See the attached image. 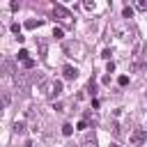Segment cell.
I'll list each match as a JSON object with an SVG mask.
<instances>
[{
	"mask_svg": "<svg viewBox=\"0 0 147 147\" xmlns=\"http://www.w3.org/2000/svg\"><path fill=\"white\" fill-rule=\"evenodd\" d=\"M41 92L48 99H55L62 92V80H41Z\"/></svg>",
	"mask_w": 147,
	"mask_h": 147,
	"instance_id": "cell-1",
	"label": "cell"
},
{
	"mask_svg": "<svg viewBox=\"0 0 147 147\" xmlns=\"http://www.w3.org/2000/svg\"><path fill=\"white\" fill-rule=\"evenodd\" d=\"M53 16H55V18H60L64 25H71V23H74L71 11H69L67 7H62V5H53Z\"/></svg>",
	"mask_w": 147,
	"mask_h": 147,
	"instance_id": "cell-2",
	"label": "cell"
},
{
	"mask_svg": "<svg viewBox=\"0 0 147 147\" xmlns=\"http://www.w3.org/2000/svg\"><path fill=\"white\" fill-rule=\"evenodd\" d=\"M129 140H131V145H136V147H138V145H142V142L147 140V131H145V129H136V131L131 133V138H129Z\"/></svg>",
	"mask_w": 147,
	"mask_h": 147,
	"instance_id": "cell-3",
	"label": "cell"
},
{
	"mask_svg": "<svg viewBox=\"0 0 147 147\" xmlns=\"http://www.w3.org/2000/svg\"><path fill=\"white\" fill-rule=\"evenodd\" d=\"M64 51H67V53H76V57H83V55H80L83 46H80L78 41H67V44H64Z\"/></svg>",
	"mask_w": 147,
	"mask_h": 147,
	"instance_id": "cell-4",
	"label": "cell"
},
{
	"mask_svg": "<svg viewBox=\"0 0 147 147\" xmlns=\"http://www.w3.org/2000/svg\"><path fill=\"white\" fill-rule=\"evenodd\" d=\"M115 30H117L119 39H124V41H131V39H133V30H126V28H122V25H117Z\"/></svg>",
	"mask_w": 147,
	"mask_h": 147,
	"instance_id": "cell-5",
	"label": "cell"
},
{
	"mask_svg": "<svg viewBox=\"0 0 147 147\" xmlns=\"http://www.w3.org/2000/svg\"><path fill=\"white\" fill-rule=\"evenodd\" d=\"M62 74H64V78H67V80L78 78V69H76V67H71V64H67V67L62 69Z\"/></svg>",
	"mask_w": 147,
	"mask_h": 147,
	"instance_id": "cell-6",
	"label": "cell"
},
{
	"mask_svg": "<svg viewBox=\"0 0 147 147\" xmlns=\"http://www.w3.org/2000/svg\"><path fill=\"white\" fill-rule=\"evenodd\" d=\"M41 23H44V18H30V21L25 23V28H28V30H34V28H39Z\"/></svg>",
	"mask_w": 147,
	"mask_h": 147,
	"instance_id": "cell-7",
	"label": "cell"
},
{
	"mask_svg": "<svg viewBox=\"0 0 147 147\" xmlns=\"http://www.w3.org/2000/svg\"><path fill=\"white\" fill-rule=\"evenodd\" d=\"M71 133H74V126H71V124H62V136H64V138H69Z\"/></svg>",
	"mask_w": 147,
	"mask_h": 147,
	"instance_id": "cell-8",
	"label": "cell"
},
{
	"mask_svg": "<svg viewBox=\"0 0 147 147\" xmlns=\"http://www.w3.org/2000/svg\"><path fill=\"white\" fill-rule=\"evenodd\" d=\"M122 16L124 18H133V7H124L122 9Z\"/></svg>",
	"mask_w": 147,
	"mask_h": 147,
	"instance_id": "cell-9",
	"label": "cell"
},
{
	"mask_svg": "<svg viewBox=\"0 0 147 147\" xmlns=\"http://www.w3.org/2000/svg\"><path fill=\"white\" fill-rule=\"evenodd\" d=\"M18 60H21V62H25V60H30V53H28L25 48H21V51H18Z\"/></svg>",
	"mask_w": 147,
	"mask_h": 147,
	"instance_id": "cell-10",
	"label": "cell"
},
{
	"mask_svg": "<svg viewBox=\"0 0 147 147\" xmlns=\"http://www.w3.org/2000/svg\"><path fill=\"white\" fill-rule=\"evenodd\" d=\"M87 92H90V94L96 92V80H94V78H90V83H87Z\"/></svg>",
	"mask_w": 147,
	"mask_h": 147,
	"instance_id": "cell-11",
	"label": "cell"
},
{
	"mask_svg": "<svg viewBox=\"0 0 147 147\" xmlns=\"http://www.w3.org/2000/svg\"><path fill=\"white\" fill-rule=\"evenodd\" d=\"M136 9L138 11H147V0H138L136 2Z\"/></svg>",
	"mask_w": 147,
	"mask_h": 147,
	"instance_id": "cell-12",
	"label": "cell"
},
{
	"mask_svg": "<svg viewBox=\"0 0 147 147\" xmlns=\"http://www.w3.org/2000/svg\"><path fill=\"white\" fill-rule=\"evenodd\" d=\"M117 85H119V87H126V85H129V76H119V78H117Z\"/></svg>",
	"mask_w": 147,
	"mask_h": 147,
	"instance_id": "cell-13",
	"label": "cell"
},
{
	"mask_svg": "<svg viewBox=\"0 0 147 147\" xmlns=\"http://www.w3.org/2000/svg\"><path fill=\"white\" fill-rule=\"evenodd\" d=\"M62 34H64L62 28H53V37H55V39H62Z\"/></svg>",
	"mask_w": 147,
	"mask_h": 147,
	"instance_id": "cell-14",
	"label": "cell"
},
{
	"mask_svg": "<svg viewBox=\"0 0 147 147\" xmlns=\"http://www.w3.org/2000/svg\"><path fill=\"white\" fill-rule=\"evenodd\" d=\"M83 147H96V140H94V136H92V138H87V140L83 142Z\"/></svg>",
	"mask_w": 147,
	"mask_h": 147,
	"instance_id": "cell-15",
	"label": "cell"
},
{
	"mask_svg": "<svg viewBox=\"0 0 147 147\" xmlns=\"http://www.w3.org/2000/svg\"><path fill=\"white\" fill-rule=\"evenodd\" d=\"M110 55H113V51H110V48H103V53H101V57H103V60H110Z\"/></svg>",
	"mask_w": 147,
	"mask_h": 147,
	"instance_id": "cell-16",
	"label": "cell"
},
{
	"mask_svg": "<svg viewBox=\"0 0 147 147\" xmlns=\"http://www.w3.org/2000/svg\"><path fill=\"white\" fill-rule=\"evenodd\" d=\"M23 129H25V124H23V122H14V131H18V133H21Z\"/></svg>",
	"mask_w": 147,
	"mask_h": 147,
	"instance_id": "cell-17",
	"label": "cell"
},
{
	"mask_svg": "<svg viewBox=\"0 0 147 147\" xmlns=\"http://www.w3.org/2000/svg\"><path fill=\"white\" fill-rule=\"evenodd\" d=\"M23 67H25V69H32V67H34V60H32V57H30V60H25V62H23Z\"/></svg>",
	"mask_w": 147,
	"mask_h": 147,
	"instance_id": "cell-18",
	"label": "cell"
},
{
	"mask_svg": "<svg viewBox=\"0 0 147 147\" xmlns=\"http://www.w3.org/2000/svg\"><path fill=\"white\" fill-rule=\"evenodd\" d=\"M87 126H90V124H87V119H80V122H78V129H80V131H85Z\"/></svg>",
	"mask_w": 147,
	"mask_h": 147,
	"instance_id": "cell-19",
	"label": "cell"
},
{
	"mask_svg": "<svg viewBox=\"0 0 147 147\" xmlns=\"http://www.w3.org/2000/svg\"><path fill=\"white\" fill-rule=\"evenodd\" d=\"M11 32H14V34H21V28H18V23H11Z\"/></svg>",
	"mask_w": 147,
	"mask_h": 147,
	"instance_id": "cell-20",
	"label": "cell"
},
{
	"mask_svg": "<svg viewBox=\"0 0 147 147\" xmlns=\"http://www.w3.org/2000/svg\"><path fill=\"white\" fill-rule=\"evenodd\" d=\"M115 71V62H108V67H106V74H113Z\"/></svg>",
	"mask_w": 147,
	"mask_h": 147,
	"instance_id": "cell-21",
	"label": "cell"
},
{
	"mask_svg": "<svg viewBox=\"0 0 147 147\" xmlns=\"http://www.w3.org/2000/svg\"><path fill=\"white\" fill-rule=\"evenodd\" d=\"M23 147H32V145H30V142H25V145H23Z\"/></svg>",
	"mask_w": 147,
	"mask_h": 147,
	"instance_id": "cell-22",
	"label": "cell"
}]
</instances>
